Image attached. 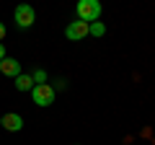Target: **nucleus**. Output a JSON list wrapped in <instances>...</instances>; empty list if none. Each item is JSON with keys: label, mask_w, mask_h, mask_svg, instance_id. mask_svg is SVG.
Masks as SVG:
<instances>
[{"label": "nucleus", "mask_w": 155, "mask_h": 145, "mask_svg": "<svg viewBox=\"0 0 155 145\" xmlns=\"http://www.w3.org/2000/svg\"><path fill=\"white\" fill-rule=\"evenodd\" d=\"M75 13H78V21H83V23H93V21H98V16H101V3L98 0H80L75 5Z\"/></svg>", "instance_id": "nucleus-1"}, {"label": "nucleus", "mask_w": 155, "mask_h": 145, "mask_svg": "<svg viewBox=\"0 0 155 145\" xmlns=\"http://www.w3.org/2000/svg\"><path fill=\"white\" fill-rule=\"evenodd\" d=\"M31 99L36 106H52L54 104V88L49 83H41V86H34L31 88Z\"/></svg>", "instance_id": "nucleus-2"}, {"label": "nucleus", "mask_w": 155, "mask_h": 145, "mask_svg": "<svg viewBox=\"0 0 155 145\" xmlns=\"http://www.w3.org/2000/svg\"><path fill=\"white\" fill-rule=\"evenodd\" d=\"M13 18H16L18 29H28V26H34V21H36V11L23 3V5H18L16 11H13Z\"/></svg>", "instance_id": "nucleus-3"}, {"label": "nucleus", "mask_w": 155, "mask_h": 145, "mask_svg": "<svg viewBox=\"0 0 155 145\" xmlns=\"http://www.w3.org/2000/svg\"><path fill=\"white\" fill-rule=\"evenodd\" d=\"M65 36H67L70 42L85 39V36H88V23H83V21H70V23H67V29H65Z\"/></svg>", "instance_id": "nucleus-4"}, {"label": "nucleus", "mask_w": 155, "mask_h": 145, "mask_svg": "<svg viewBox=\"0 0 155 145\" xmlns=\"http://www.w3.org/2000/svg\"><path fill=\"white\" fill-rule=\"evenodd\" d=\"M0 127H5L8 132H18V130L23 127V117L16 114V112H8V114H3V124H0Z\"/></svg>", "instance_id": "nucleus-5"}, {"label": "nucleus", "mask_w": 155, "mask_h": 145, "mask_svg": "<svg viewBox=\"0 0 155 145\" xmlns=\"http://www.w3.org/2000/svg\"><path fill=\"white\" fill-rule=\"evenodd\" d=\"M0 72L11 75V78H18L21 75V62L13 60V57H5V60H0Z\"/></svg>", "instance_id": "nucleus-6"}, {"label": "nucleus", "mask_w": 155, "mask_h": 145, "mask_svg": "<svg viewBox=\"0 0 155 145\" xmlns=\"http://www.w3.org/2000/svg\"><path fill=\"white\" fill-rule=\"evenodd\" d=\"M16 88H18V91H31V88H34V78L21 72V75L16 78Z\"/></svg>", "instance_id": "nucleus-7"}, {"label": "nucleus", "mask_w": 155, "mask_h": 145, "mask_svg": "<svg viewBox=\"0 0 155 145\" xmlns=\"http://www.w3.org/2000/svg\"><path fill=\"white\" fill-rule=\"evenodd\" d=\"M88 34H91V36H104V34H106V26H104L101 21H93V23L88 26Z\"/></svg>", "instance_id": "nucleus-8"}, {"label": "nucleus", "mask_w": 155, "mask_h": 145, "mask_svg": "<svg viewBox=\"0 0 155 145\" xmlns=\"http://www.w3.org/2000/svg\"><path fill=\"white\" fill-rule=\"evenodd\" d=\"M34 86H41V83H47V72L44 70H34Z\"/></svg>", "instance_id": "nucleus-9"}, {"label": "nucleus", "mask_w": 155, "mask_h": 145, "mask_svg": "<svg viewBox=\"0 0 155 145\" xmlns=\"http://www.w3.org/2000/svg\"><path fill=\"white\" fill-rule=\"evenodd\" d=\"M0 60H5V44L0 42Z\"/></svg>", "instance_id": "nucleus-10"}, {"label": "nucleus", "mask_w": 155, "mask_h": 145, "mask_svg": "<svg viewBox=\"0 0 155 145\" xmlns=\"http://www.w3.org/2000/svg\"><path fill=\"white\" fill-rule=\"evenodd\" d=\"M5 39V26H3V23H0V42Z\"/></svg>", "instance_id": "nucleus-11"}, {"label": "nucleus", "mask_w": 155, "mask_h": 145, "mask_svg": "<svg viewBox=\"0 0 155 145\" xmlns=\"http://www.w3.org/2000/svg\"><path fill=\"white\" fill-rule=\"evenodd\" d=\"M0 124H3V117H0Z\"/></svg>", "instance_id": "nucleus-12"}]
</instances>
